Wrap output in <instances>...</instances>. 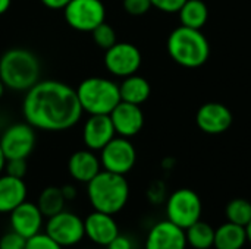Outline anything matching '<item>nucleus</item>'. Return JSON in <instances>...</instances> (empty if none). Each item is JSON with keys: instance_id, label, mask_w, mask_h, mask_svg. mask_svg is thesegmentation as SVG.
I'll return each instance as SVG.
<instances>
[{"instance_id": "obj_9", "label": "nucleus", "mask_w": 251, "mask_h": 249, "mask_svg": "<svg viewBox=\"0 0 251 249\" xmlns=\"http://www.w3.org/2000/svg\"><path fill=\"white\" fill-rule=\"evenodd\" d=\"M99 157L103 170L125 176L135 166L137 151L134 144L129 141V138H124L118 135L100 150Z\"/></svg>"}, {"instance_id": "obj_4", "label": "nucleus", "mask_w": 251, "mask_h": 249, "mask_svg": "<svg viewBox=\"0 0 251 249\" xmlns=\"http://www.w3.org/2000/svg\"><path fill=\"white\" fill-rule=\"evenodd\" d=\"M166 47L172 60L188 69L203 66L210 56V44L201 29L184 25L175 28L169 34Z\"/></svg>"}, {"instance_id": "obj_23", "label": "nucleus", "mask_w": 251, "mask_h": 249, "mask_svg": "<svg viewBox=\"0 0 251 249\" xmlns=\"http://www.w3.org/2000/svg\"><path fill=\"white\" fill-rule=\"evenodd\" d=\"M187 245L193 249H210L215 242V229L206 222H196L185 229Z\"/></svg>"}, {"instance_id": "obj_15", "label": "nucleus", "mask_w": 251, "mask_h": 249, "mask_svg": "<svg viewBox=\"0 0 251 249\" xmlns=\"http://www.w3.org/2000/svg\"><path fill=\"white\" fill-rule=\"evenodd\" d=\"M10 227L25 239H29L41 232L44 225V216L38 205L29 201H24L13 211L9 213Z\"/></svg>"}, {"instance_id": "obj_32", "label": "nucleus", "mask_w": 251, "mask_h": 249, "mask_svg": "<svg viewBox=\"0 0 251 249\" xmlns=\"http://www.w3.org/2000/svg\"><path fill=\"white\" fill-rule=\"evenodd\" d=\"M147 197L150 200V203L153 204H160L165 200V186L162 185V182H154L149 191H147Z\"/></svg>"}, {"instance_id": "obj_26", "label": "nucleus", "mask_w": 251, "mask_h": 249, "mask_svg": "<svg viewBox=\"0 0 251 249\" xmlns=\"http://www.w3.org/2000/svg\"><path fill=\"white\" fill-rule=\"evenodd\" d=\"M91 37H93V41L96 43V45L100 47V48H103L104 51H106L107 48H110L113 44L118 43L116 31H115L113 26H112L110 23H107L106 21L91 31Z\"/></svg>"}, {"instance_id": "obj_20", "label": "nucleus", "mask_w": 251, "mask_h": 249, "mask_svg": "<svg viewBox=\"0 0 251 249\" xmlns=\"http://www.w3.org/2000/svg\"><path fill=\"white\" fill-rule=\"evenodd\" d=\"M249 244L244 226L226 222L215 229V249H243Z\"/></svg>"}, {"instance_id": "obj_8", "label": "nucleus", "mask_w": 251, "mask_h": 249, "mask_svg": "<svg viewBox=\"0 0 251 249\" xmlns=\"http://www.w3.org/2000/svg\"><path fill=\"white\" fill-rule=\"evenodd\" d=\"M44 233L62 248L75 247L85 238L84 220L78 214L63 210L47 219Z\"/></svg>"}, {"instance_id": "obj_18", "label": "nucleus", "mask_w": 251, "mask_h": 249, "mask_svg": "<svg viewBox=\"0 0 251 249\" xmlns=\"http://www.w3.org/2000/svg\"><path fill=\"white\" fill-rule=\"evenodd\" d=\"M68 172L71 178L81 183H88L96 175L101 172L100 157L91 150H78L68 160Z\"/></svg>"}, {"instance_id": "obj_11", "label": "nucleus", "mask_w": 251, "mask_h": 249, "mask_svg": "<svg viewBox=\"0 0 251 249\" xmlns=\"http://www.w3.org/2000/svg\"><path fill=\"white\" fill-rule=\"evenodd\" d=\"M141 62V51L131 43H116L104 51V66L118 78H126L137 73Z\"/></svg>"}, {"instance_id": "obj_10", "label": "nucleus", "mask_w": 251, "mask_h": 249, "mask_svg": "<svg viewBox=\"0 0 251 249\" xmlns=\"http://www.w3.org/2000/svg\"><path fill=\"white\" fill-rule=\"evenodd\" d=\"M35 128L28 122L13 123L7 126L0 136V147L6 158H28L35 148Z\"/></svg>"}, {"instance_id": "obj_27", "label": "nucleus", "mask_w": 251, "mask_h": 249, "mask_svg": "<svg viewBox=\"0 0 251 249\" xmlns=\"http://www.w3.org/2000/svg\"><path fill=\"white\" fill-rule=\"evenodd\" d=\"M25 249H63L59 244H56L50 236L46 233H37L35 236L26 239Z\"/></svg>"}, {"instance_id": "obj_3", "label": "nucleus", "mask_w": 251, "mask_h": 249, "mask_svg": "<svg viewBox=\"0 0 251 249\" xmlns=\"http://www.w3.org/2000/svg\"><path fill=\"white\" fill-rule=\"evenodd\" d=\"M40 60L28 48H9L0 57V79L9 90L28 91L40 81Z\"/></svg>"}, {"instance_id": "obj_28", "label": "nucleus", "mask_w": 251, "mask_h": 249, "mask_svg": "<svg viewBox=\"0 0 251 249\" xmlns=\"http://www.w3.org/2000/svg\"><path fill=\"white\" fill-rule=\"evenodd\" d=\"M25 245L26 239L15 230L3 233L0 236V249H25Z\"/></svg>"}, {"instance_id": "obj_2", "label": "nucleus", "mask_w": 251, "mask_h": 249, "mask_svg": "<svg viewBox=\"0 0 251 249\" xmlns=\"http://www.w3.org/2000/svg\"><path fill=\"white\" fill-rule=\"evenodd\" d=\"M87 197L94 210L115 216L129 200V183L124 175L101 170L87 183Z\"/></svg>"}, {"instance_id": "obj_12", "label": "nucleus", "mask_w": 251, "mask_h": 249, "mask_svg": "<svg viewBox=\"0 0 251 249\" xmlns=\"http://www.w3.org/2000/svg\"><path fill=\"white\" fill-rule=\"evenodd\" d=\"M185 230L172 222H157L147 233L144 249H187Z\"/></svg>"}, {"instance_id": "obj_33", "label": "nucleus", "mask_w": 251, "mask_h": 249, "mask_svg": "<svg viewBox=\"0 0 251 249\" xmlns=\"http://www.w3.org/2000/svg\"><path fill=\"white\" fill-rule=\"evenodd\" d=\"M107 249H134V244L132 241L128 238V236H124V235H118L107 247Z\"/></svg>"}, {"instance_id": "obj_22", "label": "nucleus", "mask_w": 251, "mask_h": 249, "mask_svg": "<svg viewBox=\"0 0 251 249\" xmlns=\"http://www.w3.org/2000/svg\"><path fill=\"white\" fill-rule=\"evenodd\" d=\"M181 25L201 29L209 19V7L203 0H187L178 10Z\"/></svg>"}, {"instance_id": "obj_37", "label": "nucleus", "mask_w": 251, "mask_h": 249, "mask_svg": "<svg viewBox=\"0 0 251 249\" xmlns=\"http://www.w3.org/2000/svg\"><path fill=\"white\" fill-rule=\"evenodd\" d=\"M6 161H7V158H6V156H4V153H3V150H1V147H0V173L4 170Z\"/></svg>"}, {"instance_id": "obj_25", "label": "nucleus", "mask_w": 251, "mask_h": 249, "mask_svg": "<svg viewBox=\"0 0 251 249\" xmlns=\"http://www.w3.org/2000/svg\"><path fill=\"white\" fill-rule=\"evenodd\" d=\"M226 222L247 226L251 222V203L246 198H234L225 207Z\"/></svg>"}, {"instance_id": "obj_1", "label": "nucleus", "mask_w": 251, "mask_h": 249, "mask_svg": "<svg viewBox=\"0 0 251 249\" xmlns=\"http://www.w3.org/2000/svg\"><path fill=\"white\" fill-rule=\"evenodd\" d=\"M22 114L32 128L47 132H62L74 128L82 116L76 90L56 81H38L25 91Z\"/></svg>"}, {"instance_id": "obj_16", "label": "nucleus", "mask_w": 251, "mask_h": 249, "mask_svg": "<svg viewBox=\"0 0 251 249\" xmlns=\"http://www.w3.org/2000/svg\"><path fill=\"white\" fill-rule=\"evenodd\" d=\"M85 238L99 247H107L118 235L119 226L112 214L94 210L84 219Z\"/></svg>"}, {"instance_id": "obj_35", "label": "nucleus", "mask_w": 251, "mask_h": 249, "mask_svg": "<svg viewBox=\"0 0 251 249\" xmlns=\"http://www.w3.org/2000/svg\"><path fill=\"white\" fill-rule=\"evenodd\" d=\"M60 189H62V194L66 201H74L76 198V188L74 185H65Z\"/></svg>"}, {"instance_id": "obj_34", "label": "nucleus", "mask_w": 251, "mask_h": 249, "mask_svg": "<svg viewBox=\"0 0 251 249\" xmlns=\"http://www.w3.org/2000/svg\"><path fill=\"white\" fill-rule=\"evenodd\" d=\"M40 1L51 10H59V9H65L71 0H40Z\"/></svg>"}, {"instance_id": "obj_39", "label": "nucleus", "mask_w": 251, "mask_h": 249, "mask_svg": "<svg viewBox=\"0 0 251 249\" xmlns=\"http://www.w3.org/2000/svg\"><path fill=\"white\" fill-rule=\"evenodd\" d=\"M4 90H6V87H4V84L1 82V79H0V98H1L3 94H4Z\"/></svg>"}, {"instance_id": "obj_21", "label": "nucleus", "mask_w": 251, "mask_h": 249, "mask_svg": "<svg viewBox=\"0 0 251 249\" xmlns=\"http://www.w3.org/2000/svg\"><path fill=\"white\" fill-rule=\"evenodd\" d=\"M124 81L119 84V94H121V101L132 103L137 106H141L146 103L150 97L151 88L150 84L146 78L134 73L126 78H122Z\"/></svg>"}, {"instance_id": "obj_30", "label": "nucleus", "mask_w": 251, "mask_h": 249, "mask_svg": "<svg viewBox=\"0 0 251 249\" xmlns=\"http://www.w3.org/2000/svg\"><path fill=\"white\" fill-rule=\"evenodd\" d=\"M26 169H28L26 158H9L4 166L6 175H10L19 179H24V176L26 175Z\"/></svg>"}, {"instance_id": "obj_13", "label": "nucleus", "mask_w": 251, "mask_h": 249, "mask_svg": "<svg viewBox=\"0 0 251 249\" xmlns=\"http://www.w3.org/2000/svg\"><path fill=\"white\" fill-rule=\"evenodd\" d=\"M232 112L222 103L210 101L203 104L197 114L196 122L200 131L209 135H219L226 132L232 125Z\"/></svg>"}, {"instance_id": "obj_38", "label": "nucleus", "mask_w": 251, "mask_h": 249, "mask_svg": "<svg viewBox=\"0 0 251 249\" xmlns=\"http://www.w3.org/2000/svg\"><path fill=\"white\" fill-rule=\"evenodd\" d=\"M246 230H247V239H249V244L251 245V222L246 226Z\"/></svg>"}, {"instance_id": "obj_6", "label": "nucleus", "mask_w": 251, "mask_h": 249, "mask_svg": "<svg viewBox=\"0 0 251 249\" xmlns=\"http://www.w3.org/2000/svg\"><path fill=\"white\" fill-rule=\"evenodd\" d=\"M203 204L197 192L181 188L166 200V219L181 229H187L201 219Z\"/></svg>"}, {"instance_id": "obj_40", "label": "nucleus", "mask_w": 251, "mask_h": 249, "mask_svg": "<svg viewBox=\"0 0 251 249\" xmlns=\"http://www.w3.org/2000/svg\"><path fill=\"white\" fill-rule=\"evenodd\" d=\"M0 236H1V235H0Z\"/></svg>"}, {"instance_id": "obj_24", "label": "nucleus", "mask_w": 251, "mask_h": 249, "mask_svg": "<svg viewBox=\"0 0 251 249\" xmlns=\"http://www.w3.org/2000/svg\"><path fill=\"white\" fill-rule=\"evenodd\" d=\"M66 200L59 186H47L41 191L37 205L44 217H51L65 210Z\"/></svg>"}, {"instance_id": "obj_31", "label": "nucleus", "mask_w": 251, "mask_h": 249, "mask_svg": "<svg viewBox=\"0 0 251 249\" xmlns=\"http://www.w3.org/2000/svg\"><path fill=\"white\" fill-rule=\"evenodd\" d=\"M151 6L165 13H178L187 0H150Z\"/></svg>"}, {"instance_id": "obj_36", "label": "nucleus", "mask_w": 251, "mask_h": 249, "mask_svg": "<svg viewBox=\"0 0 251 249\" xmlns=\"http://www.w3.org/2000/svg\"><path fill=\"white\" fill-rule=\"evenodd\" d=\"M10 3H12V0H0V15L6 13L9 10Z\"/></svg>"}, {"instance_id": "obj_19", "label": "nucleus", "mask_w": 251, "mask_h": 249, "mask_svg": "<svg viewBox=\"0 0 251 249\" xmlns=\"http://www.w3.org/2000/svg\"><path fill=\"white\" fill-rule=\"evenodd\" d=\"M28 189L24 179L10 175L0 176V214H9L19 204L26 201Z\"/></svg>"}, {"instance_id": "obj_29", "label": "nucleus", "mask_w": 251, "mask_h": 249, "mask_svg": "<svg viewBox=\"0 0 251 249\" xmlns=\"http://www.w3.org/2000/svg\"><path fill=\"white\" fill-rule=\"evenodd\" d=\"M122 4L125 12L131 16H143L153 7L150 0H124Z\"/></svg>"}, {"instance_id": "obj_5", "label": "nucleus", "mask_w": 251, "mask_h": 249, "mask_svg": "<svg viewBox=\"0 0 251 249\" xmlns=\"http://www.w3.org/2000/svg\"><path fill=\"white\" fill-rule=\"evenodd\" d=\"M76 95L82 112L88 114H110L121 103L119 84L101 76H91L79 82Z\"/></svg>"}, {"instance_id": "obj_14", "label": "nucleus", "mask_w": 251, "mask_h": 249, "mask_svg": "<svg viewBox=\"0 0 251 249\" xmlns=\"http://www.w3.org/2000/svg\"><path fill=\"white\" fill-rule=\"evenodd\" d=\"M109 116L113 123L116 135L124 138L135 136L144 126V113L141 110V106L132 103L121 101L110 112Z\"/></svg>"}, {"instance_id": "obj_7", "label": "nucleus", "mask_w": 251, "mask_h": 249, "mask_svg": "<svg viewBox=\"0 0 251 249\" xmlns=\"http://www.w3.org/2000/svg\"><path fill=\"white\" fill-rule=\"evenodd\" d=\"M66 23L81 32H91L106 21V7L101 0H71L63 9Z\"/></svg>"}, {"instance_id": "obj_17", "label": "nucleus", "mask_w": 251, "mask_h": 249, "mask_svg": "<svg viewBox=\"0 0 251 249\" xmlns=\"http://www.w3.org/2000/svg\"><path fill=\"white\" fill-rule=\"evenodd\" d=\"M116 136L109 114H90L82 128V141L91 151H100Z\"/></svg>"}]
</instances>
